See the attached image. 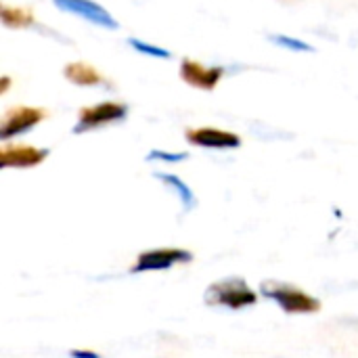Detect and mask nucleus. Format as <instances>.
I'll return each mask as SVG.
<instances>
[{
  "instance_id": "obj_16",
  "label": "nucleus",
  "mask_w": 358,
  "mask_h": 358,
  "mask_svg": "<svg viewBox=\"0 0 358 358\" xmlns=\"http://www.w3.org/2000/svg\"><path fill=\"white\" fill-rule=\"evenodd\" d=\"M69 355L73 358H101L96 352H90V350H71Z\"/></svg>"
},
{
  "instance_id": "obj_11",
  "label": "nucleus",
  "mask_w": 358,
  "mask_h": 358,
  "mask_svg": "<svg viewBox=\"0 0 358 358\" xmlns=\"http://www.w3.org/2000/svg\"><path fill=\"white\" fill-rule=\"evenodd\" d=\"M0 17H2V21H4V25H6V27H17V29L27 27V25H31V23H34V17H31V13H29L27 8L8 6V4H4V6H2Z\"/></svg>"
},
{
  "instance_id": "obj_9",
  "label": "nucleus",
  "mask_w": 358,
  "mask_h": 358,
  "mask_svg": "<svg viewBox=\"0 0 358 358\" xmlns=\"http://www.w3.org/2000/svg\"><path fill=\"white\" fill-rule=\"evenodd\" d=\"M180 76L187 84L195 86V88H203V90H212L220 78H222V69L220 67H206L197 61L185 59L180 65Z\"/></svg>"
},
{
  "instance_id": "obj_15",
  "label": "nucleus",
  "mask_w": 358,
  "mask_h": 358,
  "mask_svg": "<svg viewBox=\"0 0 358 358\" xmlns=\"http://www.w3.org/2000/svg\"><path fill=\"white\" fill-rule=\"evenodd\" d=\"M187 153H166V151H151L147 159H164V162H180L187 159Z\"/></svg>"
},
{
  "instance_id": "obj_6",
  "label": "nucleus",
  "mask_w": 358,
  "mask_h": 358,
  "mask_svg": "<svg viewBox=\"0 0 358 358\" xmlns=\"http://www.w3.org/2000/svg\"><path fill=\"white\" fill-rule=\"evenodd\" d=\"M57 8L65 10V13H71V15H78L99 27H105V29H117V21L111 17V13L107 8H103L101 4L92 2V0H52Z\"/></svg>"
},
{
  "instance_id": "obj_4",
  "label": "nucleus",
  "mask_w": 358,
  "mask_h": 358,
  "mask_svg": "<svg viewBox=\"0 0 358 358\" xmlns=\"http://www.w3.org/2000/svg\"><path fill=\"white\" fill-rule=\"evenodd\" d=\"M126 113H128V107L124 103H111V101L86 107V109L80 111V120H78L73 132L82 134V132L94 130L99 126H107L111 122H120V120L126 117Z\"/></svg>"
},
{
  "instance_id": "obj_3",
  "label": "nucleus",
  "mask_w": 358,
  "mask_h": 358,
  "mask_svg": "<svg viewBox=\"0 0 358 358\" xmlns=\"http://www.w3.org/2000/svg\"><path fill=\"white\" fill-rule=\"evenodd\" d=\"M193 254L189 250H180V248H157V250H149L143 252L136 262L132 264V273H153V271H168L174 264H182V262H191Z\"/></svg>"
},
{
  "instance_id": "obj_13",
  "label": "nucleus",
  "mask_w": 358,
  "mask_h": 358,
  "mask_svg": "<svg viewBox=\"0 0 358 358\" xmlns=\"http://www.w3.org/2000/svg\"><path fill=\"white\" fill-rule=\"evenodd\" d=\"M128 44H130L132 48H136L138 52H143V55H151V57H157V59H170V57H172L166 48H159V46L147 44V42L136 40V38H128Z\"/></svg>"
},
{
  "instance_id": "obj_1",
  "label": "nucleus",
  "mask_w": 358,
  "mask_h": 358,
  "mask_svg": "<svg viewBox=\"0 0 358 358\" xmlns=\"http://www.w3.org/2000/svg\"><path fill=\"white\" fill-rule=\"evenodd\" d=\"M256 300H258L256 292L239 277H229L212 283L203 296V302L208 306H227L231 310H241L245 306H252L256 304Z\"/></svg>"
},
{
  "instance_id": "obj_8",
  "label": "nucleus",
  "mask_w": 358,
  "mask_h": 358,
  "mask_svg": "<svg viewBox=\"0 0 358 358\" xmlns=\"http://www.w3.org/2000/svg\"><path fill=\"white\" fill-rule=\"evenodd\" d=\"M187 141L195 147L206 149H235L241 145V138L235 132L218 128H191L187 130Z\"/></svg>"
},
{
  "instance_id": "obj_2",
  "label": "nucleus",
  "mask_w": 358,
  "mask_h": 358,
  "mask_svg": "<svg viewBox=\"0 0 358 358\" xmlns=\"http://www.w3.org/2000/svg\"><path fill=\"white\" fill-rule=\"evenodd\" d=\"M260 289L264 298H271L281 306V310L289 315H313L321 310V302L296 285L281 281H264Z\"/></svg>"
},
{
  "instance_id": "obj_10",
  "label": "nucleus",
  "mask_w": 358,
  "mask_h": 358,
  "mask_svg": "<svg viewBox=\"0 0 358 358\" xmlns=\"http://www.w3.org/2000/svg\"><path fill=\"white\" fill-rule=\"evenodd\" d=\"M63 73L69 82L78 86H96L103 82V76L88 63H69Z\"/></svg>"
},
{
  "instance_id": "obj_7",
  "label": "nucleus",
  "mask_w": 358,
  "mask_h": 358,
  "mask_svg": "<svg viewBox=\"0 0 358 358\" xmlns=\"http://www.w3.org/2000/svg\"><path fill=\"white\" fill-rule=\"evenodd\" d=\"M48 157V149H38L29 145H4L0 149L2 168H34Z\"/></svg>"
},
{
  "instance_id": "obj_14",
  "label": "nucleus",
  "mask_w": 358,
  "mask_h": 358,
  "mask_svg": "<svg viewBox=\"0 0 358 358\" xmlns=\"http://www.w3.org/2000/svg\"><path fill=\"white\" fill-rule=\"evenodd\" d=\"M275 44H279V46H285V48H289V50H306V52H313L315 48L310 46V44H306V42H302V40H296V38H289V36H273L271 38Z\"/></svg>"
},
{
  "instance_id": "obj_12",
  "label": "nucleus",
  "mask_w": 358,
  "mask_h": 358,
  "mask_svg": "<svg viewBox=\"0 0 358 358\" xmlns=\"http://www.w3.org/2000/svg\"><path fill=\"white\" fill-rule=\"evenodd\" d=\"M159 180H164L168 187H172L174 191H176V195L180 197V201H182V206L187 208V210H191V208H195V203H197V199H195V195H193V191L178 178V176H174V174H164V172H157L155 174Z\"/></svg>"
},
{
  "instance_id": "obj_5",
  "label": "nucleus",
  "mask_w": 358,
  "mask_h": 358,
  "mask_svg": "<svg viewBox=\"0 0 358 358\" xmlns=\"http://www.w3.org/2000/svg\"><path fill=\"white\" fill-rule=\"evenodd\" d=\"M44 117H46V111L40 109V107H15V109L6 111V115L2 120L0 138L2 141H8L10 136L25 134L36 124H40Z\"/></svg>"
}]
</instances>
